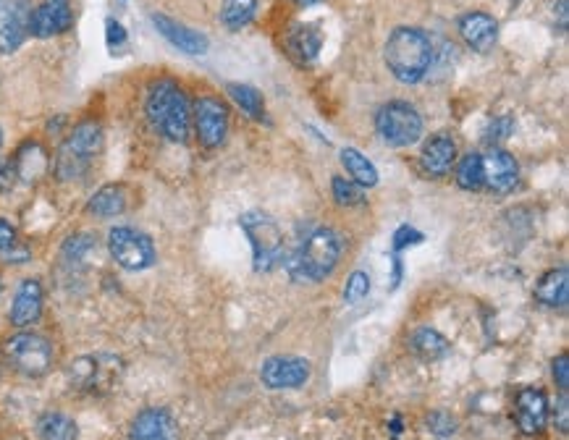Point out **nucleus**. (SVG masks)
<instances>
[{
  "label": "nucleus",
  "instance_id": "nucleus-38",
  "mask_svg": "<svg viewBox=\"0 0 569 440\" xmlns=\"http://www.w3.org/2000/svg\"><path fill=\"white\" fill-rule=\"evenodd\" d=\"M554 427L562 435L569 433V399H567V391H562V396H559V401H556V406H554Z\"/></svg>",
  "mask_w": 569,
  "mask_h": 440
},
{
  "label": "nucleus",
  "instance_id": "nucleus-44",
  "mask_svg": "<svg viewBox=\"0 0 569 440\" xmlns=\"http://www.w3.org/2000/svg\"><path fill=\"white\" fill-rule=\"evenodd\" d=\"M391 433L402 435V420L399 417H394V422H391Z\"/></svg>",
  "mask_w": 569,
  "mask_h": 440
},
{
  "label": "nucleus",
  "instance_id": "nucleus-15",
  "mask_svg": "<svg viewBox=\"0 0 569 440\" xmlns=\"http://www.w3.org/2000/svg\"><path fill=\"white\" fill-rule=\"evenodd\" d=\"M118 365H121V362H118L116 357H82L71 365L69 378L79 391H95V388L111 385L113 375L121 372Z\"/></svg>",
  "mask_w": 569,
  "mask_h": 440
},
{
  "label": "nucleus",
  "instance_id": "nucleus-33",
  "mask_svg": "<svg viewBox=\"0 0 569 440\" xmlns=\"http://www.w3.org/2000/svg\"><path fill=\"white\" fill-rule=\"evenodd\" d=\"M368 294H370V275L365 273V270H354V273L347 278V286H344V302L360 304Z\"/></svg>",
  "mask_w": 569,
  "mask_h": 440
},
{
  "label": "nucleus",
  "instance_id": "nucleus-32",
  "mask_svg": "<svg viewBox=\"0 0 569 440\" xmlns=\"http://www.w3.org/2000/svg\"><path fill=\"white\" fill-rule=\"evenodd\" d=\"M331 189H334V200L339 202L341 207L365 205V192H362V186L354 184L352 179L334 176V181H331Z\"/></svg>",
  "mask_w": 569,
  "mask_h": 440
},
{
  "label": "nucleus",
  "instance_id": "nucleus-20",
  "mask_svg": "<svg viewBox=\"0 0 569 440\" xmlns=\"http://www.w3.org/2000/svg\"><path fill=\"white\" fill-rule=\"evenodd\" d=\"M42 304H45V291H42V283L37 278H27V281L19 283V289L14 294V302H11V323L16 328H29L35 325L42 315Z\"/></svg>",
  "mask_w": 569,
  "mask_h": 440
},
{
  "label": "nucleus",
  "instance_id": "nucleus-21",
  "mask_svg": "<svg viewBox=\"0 0 569 440\" xmlns=\"http://www.w3.org/2000/svg\"><path fill=\"white\" fill-rule=\"evenodd\" d=\"M457 163V142L449 134H433L420 152V165L428 176L444 179Z\"/></svg>",
  "mask_w": 569,
  "mask_h": 440
},
{
  "label": "nucleus",
  "instance_id": "nucleus-19",
  "mask_svg": "<svg viewBox=\"0 0 569 440\" xmlns=\"http://www.w3.org/2000/svg\"><path fill=\"white\" fill-rule=\"evenodd\" d=\"M284 48L297 66H310V63L318 61L320 48H323V32H320L318 24H294L286 32Z\"/></svg>",
  "mask_w": 569,
  "mask_h": 440
},
{
  "label": "nucleus",
  "instance_id": "nucleus-35",
  "mask_svg": "<svg viewBox=\"0 0 569 440\" xmlns=\"http://www.w3.org/2000/svg\"><path fill=\"white\" fill-rule=\"evenodd\" d=\"M105 45L113 55H121V50L129 45V35H126L124 24L118 19H105Z\"/></svg>",
  "mask_w": 569,
  "mask_h": 440
},
{
  "label": "nucleus",
  "instance_id": "nucleus-22",
  "mask_svg": "<svg viewBox=\"0 0 569 440\" xmlns=\"http://www.w3.org/2000/svg\"><path fill=\"white\" fill-rule=\"evenodd\" d=\"M535 299L543 304V307H551V310H564L569 302V270L567 265L562 268H554L549 273H543L535 283Z\"/></svg>",
  "mask_w": 569,
  "mask_h": 440
},
{
  "label": "nucleus",
  "instance_id": "nucleus-23",
  "mask_svg": "<svg viewBox=\"0 0 569 440\" xmlns=\"http://www.w3.org/2000/svg\"><path fill=\"white\" fill-rule=\"evenodd\" d=\"M129 207V189L124 184H105L87 202V213L95 218H116Z\"/></svg>",
  "mask_w": 569,
  "mask_h": 440
},
{
  "label": "nucleus",
  "instance_id": "nucleus-13",
  "mask_svg": "<svg viewBox=\"0 0 569 440\" xmlns=\"http://www.w3.org/2000/svg\"><path fill=\"white\" fill-rule=\"evenodd\" d=\"M29 0H0V55H11L29 35Z\"/></svg>",
  "mask_w": 569,
  "mask_h": 440
},
{
  "label": "nucleus",
  "instance_id": "nucleus-5",
  "mask_svg": "<svg viewBox=\"0 0 569 440\" xmlns=\"http://www.w3.org/2000/svg\"><path fill=\"white\" fill-rule=\"evenodd\" d=\"M239 226L252 244V262L257 273H268L284 260V231L263 210H250L239 218Z\"/></svg>",
  "mask_w": 569,
  "mask_h": 440
},
{
  "label": "nucleus",
  "instance_id": "nucleus-42",
  "mask_svg": "<svg viewBox=\"0 0 569 440\" xmlns=\"http://www.w3.org/2000/svg\"><path fill=\"white\" fill-rule=\"evenodd\" d=\"M16 179H19V176H16L14 160H11V163H6L0 168V192H8V189L16 184Z\"/></svg>",
  "mask_w": 569,
  "mask_h": 440
},
{
  "label": "nucleus",
  "instance_id": "nucleus-37",
  "mask_svg": "<svg viewBox=\"0 0 569 440\" xmlns=\"http://www.w3.org/2000/svg\"><path fill=\"white\" fill-rule=\"evenodd\" d=\"M420 241H425V236L417 231V228H412V226H402V228H396V234H394V255H402L404 249L407 247H412V244H420Z\"/></svg>",
  "mask_w": 569,
  "mask_h": 440
},
{
  "label": "nucleus",
  "instance_id": "nucleus-36",
  "mask_svg": "<svg viewBox=\"0 0 569 440\" xmlns=\"http://www.w3.org/2000/svg\"><path fill=\"white\" fill-rule=\"evenodd\" d=\"M512 131H514L512 118L499 116V118H493L491 124H488V129L483 131V139H486L488 145H496V142H501V139L512 137Z\"/></svg>",
  "mask_w": 569,
  "mask_h": 440
},
{
  "label": "nucleus",
  "instance_id": "nucleus-11",
  "mask_svg": "<svg viewBox=\"0 0 569 440\" xmlns=\"http://www.w3.org/2000/svg\"><path fill=\"white\" fill-rule=\"evenodd\" d=\"M514 422L520 427L522 435H541L549 425V396L543 388H535V385H525L520 391L514 393Z\"/></svg>",
  "mask_w": 569,
  "mask_h": 440
},
{
  "label": "nucleus",
  "instance_id": "nucleus-9",
  "mask_svg": "<svg viewBox=\"0 0 569 440\" xmlns=\"http://www.w3.org/2000/svg\"><path fill=\"white\" fill-rule=\"evenodd\" d=\"M192 121H195L197 139L202 147L216 150L229 137V108L221 97L216 95H200L192 105Z\"/></svg>",
  "mask_w": 569,
  "mask_h": 440
},
{
  "label": "nucleus",
  "instance_id": "nucleus-3",
  "mask_svg": "<svg viewBox=\"0 0 569 440\" xmlns=\"http://www.w3.org/2000/svg\"><path fill=\"white\" fill-rule=\"evenodd\" d=\"M341 260V239L334 228H313L286 260L294 283H320L334 273Z\"/></svg>",
  "mask_w": 569,
  "mask_h": 440
},
{
  "label": "nucleus",
  "instance_id": "nucleus-40",
  "mask_svg": "<svg viewBox=\"0 0 569 440\" xmlns=\"http://www.w3.org/2000/svg\"><path fill=\"white\" fill-rule=\"evenodd\" d=\"M16 244V228L6 218H0V252H6Z\"/></svg>",
  "mask_w": 569,
  "mask_h": 440
},
{
  "label": "nucleus",
  "instance_id": "nucleus-28",
  "mask_svg": "<svg viewBox=\"0 0 569 440\" xmlns=\"http://www.w3.org/2000/svg\"><path fill=\"white\" fill-rule=\"evenodd\" d=\"M226 92H229L231 100H234V103L252 118V121H265V100H263V95L255 90V87H250V84L231 82L229 87H226Z\"/></svg>",
  "mask_w": 569,
  "mask_h": 440
},
{
  "label": "nucleus",
  "instance_id": "nucleus-31",
  "mask_svg": "<svg viewBox=\"0 0 569 440\" xmlns=\"http://www.w3.org/2000/svg\"><path fill=\"white\" fill-rule=\"evenodd\" d=\"M95 247H98V239L92 234H74L63 241L61 255L69 265H82V262L95 252Z\"/></svg>",
  "mask_w": 569,
  "mask_h": 440
},
{
  "label": "nucleus",
  "instance_id": "nucleus-8",
  "mask_svg": "<svg viewBox=\"0 0 569 440\" xmlns=\"http://www.w3.org/2000/svg\"><path fill=\"white\" fill-rule=\"evenodd\" d=\"M108 249L111 257L129 273H139L155 265V244L153 239L137 228L129 226H116L108 234Z\"/></svg>",
  "mask_w": 569,
  "mask_h": 440
},
{
  "label": "nucleus",
  "instance_id": "nucleus-2",
  "mask_svg": "<svg viewBox=\"0 0 569 440\" xmlns=\"http://www.w3.org/2000/svg\"><path fill=\"white\" fill-rule=\"evenodd\" d=\"M145 113L160 137L168 142H187L189 126H192V108H189L187 92L181 90L174 79H158L150 84L145 100Z\"/></svg>",
  "mask_w": 569,
  "mask_h": 440
},
{
  "label": "nucleus",
  "instance_id": "nucleus-17",
  "mask_svg": "<svg viewBox=\"0 0 569 440\" xmlns=\"http://www.w3.org/2000/svg\"><path fill=\"white\" fill-rule=\"evenodd\" d=\"M459 37L467 42V48L475 53H491L496 40H499V21L483 11H470L459 19Z\"/></svg>",
  "mask_w": 569,
  "mask_h": 440
},
{
  "label": "nucleus",
  "instance_id": "nucleus-14",
  "mask_svg": "<svg viewBox=\"0 0 569 440\" xmlns=\"http://www.w3.org/2000/svg\"><path fill=\"white\" fill-rule=\"evenodd\" d=\"M74 24V3L71 0H42L40 6L32 8L29 16V35L48 40L69 32Z\"/></svg>",
  "mask_w": 569,
  "mask_h": 440
},
{
  "label": "nucleus",
  "instance_id": "nucleus-41",
  "mask_svg": "<svg viewBox=\"0 0 569 440\" xmlns=\"http://www.w3.org/2000/svg\"><path fill=\"white\" fill-rule=\"evenodd\" d=\"M29 255H32V252H29L27 247H21L19 241H16V244L11 249H6V252H0V257H3V260L14 262V265H21V262H27Z\"/></svg>",
  "mask_w": 569,
  "mask_h": 440
},
{
  "label": "nucleus",
  "instance_id": "nucleus-46",
  "mask_svg": "<svg viewBox=\"0 0 569 440\" xmlns=\"http://www.w3.org/2000/svg\"><path fill=\"white\" fill-rule=\"evenodd\" d=\"M0 145H3V129H0Z\"/></svg>",
  "mask_w": 569,
  "mask_h": 440
},
{
  "label": "nucleus",
  "instance_id": "nucleus-24",
  "mask_svg": "<svg viewBox=\"0 0 569 440\" xmlns=\"http://www.w3.org/2000/svg\"><path fill=\"white\" fill-rule=\"evenodd\" d=\"M407 346L423 362H438V359H444L452 351V344L436 328H428V325L412 330L410 338H407Z\"/></svg>",
  "mask_w": 569,
  "mask_h": 440
},
{
  "label": "nucleus",
  "instance_id": "nucleus-10",
  "mask_svg": "<svg viewBox=\"0 0 569 440\" xmlns=\"http://www.w3.org/2000/svg\"><path fill=\"white\" fill-rule=\"evenodd\" d=\"M313 365L305 357H292V354H278V357L265 359L260 367V380L271 391H294L310 380Z\"/></svg>",
  "mask_w": 569,
  "mask_h": 440
},
{
  "label": "nucleus",
  "instance_id": "nucleus-12",
  "mask_svg": "<svg viewBox=\"0 0 569 440\" xmlns=\"http://www.w3.org/2000/svg\"><path fill=\"white\" fill-rule=\"evenodd\" d=\"M480 176H483L486 192L507 194L520 181V163L514 160L512 152L491 147L486 155L480 152Z\"/></svg>",
  "mask_w": 569,
  "mask_h": 440
},
{
  "label": "nucleus",
  "instance_id": "nucleus-43",
  "mask_svg": "<svg viewBox=\"0 0 569 440\" xmlns=\"http://www.w3.org/2000/svg\"><path fill=\"white\" fill-rule=\"evenodd\" d=\"M559 29L567 32V0H559Z\"/></svg>",
  "mask_w": 569,
  "mask_h": 440
},
{
  "label": "nucleus",
  "instance_id": "nucleus-34",
  "mask_svg": "<svg viewBox=\"0 0 569 440\" xmlns=\"http://www.w3.org/2000/svg\"><path fill=\"white\" fill-rule=\"evenodd\" d=\"M425 427H428L433 435H438V438H452V435L457 433V420H454L449 412H444V409H436V412L425 417Z\"/></svg>",
  "mask_w": 569,
  "mask_h": 440
},
{
  "label": "nucleus",
  "instance_id": "nucleus-4",
  "mask_svg": "<svg viewBox=\"0 0 569 440\" xmlns=\"http://www.w3.org/2000/svg\"><path fill=\"white\" fill-rule=\"evenodd\" d=\"M100 150H103V126L98 121H82L58 147L56 176L61 181L82 179L84 173H90Z\"/></svg>",
  "mask_w": 569,
  "mask_h": 440
},
{
  "label": "nucleus",
  "instance_id": "nucleus-7",
  "mask_svg": "<svg viewBox=\"0 0 569 440\" xmlns=\"http://www.w3.org/2000/svg\"><path fill=\"white\" fill-rule=\"evenodd\" d=\"M375 131L389 147H410L423 137V116L415 105L391 100L375 113Z\"/></svg>",
  "mask_w": 569,
  "mask_h": 440
},
{
  "label": "nucleus",
  "instance_id": "nucleus-18",
  "mask_svg": "<svg viewBox=\"0 0 569 440\" xmlns=\"http://www.w3.org/2000/svg\"><path fill=\"white\" fill-rule=\"evenodd\" d=\"M179 438V430H176V422L171 417V412L166 409H158V406H150V409H142L129 425V440H176Z\"/></svg>",
  "mask_w": 569,
  "mask_h": 440
},
{
  "label": "nucleus",
  "instance_id": "nucleus-39",
  "mask_svg": "<svg viewBox=\"0 0 569 440\" xmlns=\"http://www.w3.org/2000/svg\"><path fill=\"white\" fill-rule=\"evenodd\" d=\"M551 372H554L559 391H569V354H559L551 365Z\"/></svg>",
  "mask_w": 569,
  "mask_h": 440
},
{
  "label": "nucleus",
  "instance_id": "nucleus-25",
  "mask_svg": "<svg viewBox=\"0 0 569 440\" xmlns=\"http://www.w3.org/2000/svg\"><path fill=\"white\" fill-rule=\"evenodd\" d=\"M35 433L40 440H77L79 427L63 412H45L35 425Z\"/></svg>",
  "mask_w": 569,
  "mask_h": 440
},
{
  "label": "nucleus",
  "instance_id": "nucleus-16",
  "mask_svg": "<svg viewBox=\"0 0 569 440\" xmlns=\"http://www.w3.org/2000/svg\"><path fill=\"white\" fill-rule=\"evenodd\" d=\"M150 21H153V27L160 32V37L171 42L174 48H179L181 53L205 55L210 50L208 37L202 35V32H197V29L187 27V24H181V21L171 19V16L153 14L150 16Z\"/></svg>",
  "mask_w": 569,
  "mask_h": 440
},
{
  "label": "nucleus",
  "instance_id": "nucleus-1",
  "mask_svg": "<svg viewBox=\"0 0 569 440\" xmlns=\"http://www.w3.org/2000/svg\"><path fill=\"white\" fill-rule=\"evenodd\" d=\"M433 42L420 27H396L383 45V61L396 82H423L433 66Z\"/></svg>",
  "mask_w": 569,
  "mask_h": 440
},
{
  "label": "nucleus",
  "instance_id": "nucleus-26",
  "mask_svg": "<svg viewBox=\"0 0 569 440\" xmlns=\"http://www.w3.org/2000/svg\"><path fill=\"white\" fill-rule=\"evenodd\" d=\"M341 165L347 168L349 179H352L354 184H360L362 189H370V186L378 184V168H375L373 160L365 158L360 150L344 147V150H341Z\"/></svg>",
  "mask_w": 569,
  "mask_h": 440
},
{
  "label": "nucleus",
  "instance_id": "nucleus-6",
  "mask_svg": "<svg viewBox=\"0 0 569 440\" xmlns=\"http://www.w3.org/2000/svg\"><path fill=\"white\" fill-rule=\"evenodd\" d=\"M3 357L24 378H42L53 367L56 354H53V344L48 338L40 336V333L21 330L3 344Z\"/></svg>",
  "mask_w": 569,
  "mask_h": 440
},
{
  "label": "nucleus",
  "instance_id": "nucleus-27",
  "mask_svg": "<svg viewBox=\"0 0 569 440\" xmlns=\"http://www.w3.org/2000/svg\"><path fill=\"white\" fill-rule=\"evenodd\" d=\"M16 165V176L19 179H37L42 171H45V165H48V152L42 150L37 142H27V145L21 147L19 155L14 158Z\"/></svg>",
  "mask_w": 569,
  "mask_h": 440
},
{
  "label": "nucleus",
  "instance_id": "nucleus-30",
  "mask_svg": "<svg viewBox=\"0 0 569 440\" xmlns=\"http://www.w3.org/2000/svg\"><path fill=\"white\" fill-rule=\"evenodd\" d=\"M457 184L465 192H483V176H480V152H467L457 163Z\"/></svg>",
  "mask_w": 569,
  "mask_h": 440
},
{
  "label": "nucleus",
  "instance_id": "nucleus-29",
  "mask_svg": "<svg viewBox=\"0 0 569 440\" xmlns=\"http://www.w3.org/2000/svg\"><path fill=\"white\" fill-rule=\"evenodd\" d=\"M257 14V0H223L221 24L231 32L247 27Z\"/></svg>",
  "mask_w": 569,
  "mask_h": 440
},
{
  "label": "nucleus",
  "instance_id": "nucleus-45",
  "mask_svg": "<svg viewBox=\"0 0 569 440\" xmlns=\"http://www.w3.org/2000/svg\"><path fill=\"white\" fill-rule=\"evenodd\" d=\"M294 3H299V6H315L320 0H294Z\"/></svg>",
  "mask_w": 569,
  "mask_h": 440
}]
</instances>
